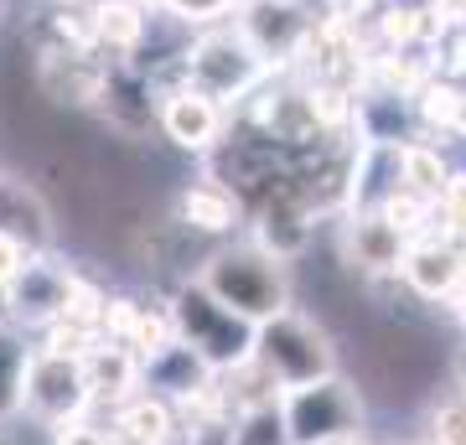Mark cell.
Instances as JSON below:
<instances>
[{
  "label": "cell",
  "mask_w": 466,
  "mask_h": 445,
  "mask_svg": "<svg viewBox=\"0 0 466 445\" xmlns=\"http://www.w3.org/2000/svg\"><path fill=\"white\" fill-rule=\"evenodd\" d=\"M171 331L213 373H233V368L254 363V337H259V327L244 321V316H233L202 280L177 290V300H171Z\"/></svg>",
  "instance_id": "cell-1"
},
{
  "label": "cell",
  "mask_w": 466,
  "mask_h": 445,
  "mask_svg": "<svg viewBox=\"0 0 466 445\" xmlns=\"http://www.w3.org/2000/svg\"><path fill=\"white\" fill-rule=\"evenodd\" d=\"M202 285L233 316H244L254 327H265L269 316H280L285 300H290L280 264L269 259V254H254V248H223V254H213L208 269H202Z\"/></svg>",
  "instance_id": "cell-2"
},
{
  "label": "cell",
  "mask_w": 466,
  "mask_h": 445,
  "mask_svg": "<svg viewBox=\"0 0 466 445\" xmlns=\"http://www.w3.org/2000/svg\"><path fill=\"white\" fill-rule=\"evenodd\" d=\"M254 363L265 368L280 389H306V383L332 379V342L317 321L296 311L269 316L254 337Z\"/></svg>",
  "instance_id": "cell-3"
},
{
  "label": "cell",
  "mask_w": 466,
  "mask_h": 445,
  "mask_svg": "<svg viewBox=\"0 0 466 445\" xmlns=\"http://www.w3.org/2000/svg\"><path fill=\"white\" fill-rule=\"evenodd\" d=\"M88 404H94V389H88L84 358H63V352L32 347L26 383H21V414L36 420L42 430H57L67 420H84Z\"/></svg>",
  "instance_id": "cell-4"
},
{
  "label": "cell",
  "mask_w": 466,
  "mask_h": 445,
  "mask_svg": "<svg viewBox=\"0 0 466 445\" xmlns=\"http://www.w3.org/2000/svg\"><path fill=\"white\" fill-rule=\"evenodd\" d=\"M280 414L285 430H290V445H321V440H348L363 420V404L342 379H321L306 383V389H290Z\"/></svg>",
  "instance_id": "cell-5"
},
{
  "label": "cell",
  "mask_w": 466,
  "mask_h": 445,
  "mask_svg": "<svg viewBox=\"0 0 466 445\" xmlns=\"http://www.w3.org/2000/svg\"><path fill=\"white\" fill-rule=\"evenodd\" d=\"M259 63L265 57L249 47L244 32H213L187 52L182 67H187V88H198L208 99H233V94H244L259 78Z\"/></svg>",
  "instance_id": "cell-6"
},
{
  "label": "cell",
  "mask_w": 466,
  "mask_h": 445,
  "mask_svg": "<svg viewBox=\"0 0 466 445\" xmlns=\"http://www.w3.org/2000/svg\"><path fill=\"white\" fill-rule=\"evenodd\" d=\"M67 280H73V269H67V264H57L52 254H32V264L11 280V290H0L5 316L42 331L47 321H57V311H63Z\"/></svg>",
  "instance_id": "cell-7"
},
{
  "label": "cell",
  "mask_w": 466,
  "mask_h": 445,
  "mask_svg": "<svg viewBox=\"0 0 466 445\" xmlns=\"http://www.w3.org/2000/svg\"><path fill=\"white\" fill-rule=\"evenodd\" d=\"M161 130H167L171 146L182 150H213V140L223 135V109H218V99L182 83V88H171L161 99Z\"/></svg>",
  "instance_id": "cell-8"
},
{
  "label": "cell",
  "mask_w": 466,
  "mask_h": 445,
  "mask_svg": "<svg viewBox=\"0 0 466 445\" xmlns=\"http://www.w3.org/2000/svg\"><path fill=\"white\" fill-rule=\"evenodd\" d=\"M0 233L21 238L32 254H52V244H57L47 202L36 197L26 182H16V177H0Z\"/></svg>",
  "instance_id": "cell-9"
},
{
  "label": "cell",
  "mask_w": 466,
  "mask_h": 445,
  "mask_svg": "<svg viewBox=\"0 0 466 445\" xmlns=\"http://www.w3.org/2000/svg\"><path fill=\"white\" fill-rule=\"evenodd\" d=\"M140 383H146L150 394H161V399H202L208 383H213V368L202 363L192 347L171 342V347H161L156 358L140 363Z\"/></svg>",
  "instance_id": "cell-10"
},
{
  "label": "cell",
  "mask_w": 466,
  "mask_h": 445,
  "mask_svg": "<svg viewBox=\"0 0 466 445\" xmlns=\"http://www.w3.org/2000/svg\"><path fill=\"white\" fill-rule=\"evenodd\" d=\"M84 373L94 399H109V404H125L130 389H140V358L125 342H109V337L94 342V352L84 358Z\"/></svg>",
  "instance_id": "cell-11"
},
{
  "label": "cell",
  "mask_w": 466,
  "mask_h": 445,
  "mask_svg": "<svg viewBox=\"0 0 466 445\" xmlns=\"http://www.w3.org/2000/svg\"><path fill=\"white\" fill-rule=\"evenodd\" d=\"M171 430H177L171 404L161 394H150V389L146 394H130L115 414V435H125V440H135V445H167Z\"/></svg>",
  "instance_id": "cell-12"
},
{
  "label": "cell",
  "mask_w": 466,
  "mask_h": 445,
  "mask_svg": "<svg viewBox=\"0 0 466 445\" xmlns=\"http://www.w3.org/2000/svg\"><path fill=\"white\" fill-rule=\"evenodd\" d=\"M182 223L198 233H228L238 223V197L218 182H198L182 192Z\"/></svg>",
  "instance_id": "cell-13"
},
{
  "label": "cell",
  "mask_w": 466,
  "mask_h": 445,
  "mask_svg": "<svg viewBox=\"0 0 466 445\" xmlns=\"http://www.w3.org/2000/svg\"><path fill=\"white\" fill-rule=\"evenodd\" d=\"M94 36L104 52H135L146 42V11L135 0H94Z\"/></svg>",
  "instance_id": "cell-14"
},
{
  "label": "cell",
  "mask_w": 466,
  "mask_h": 445,
  "mask_svg": "<svg viewBox=\"0 0 466 445\" xmlns=\"http://www.w3.org/2000/svg\"><path fill=\"white\" fill-rule=\"evenodd\" d=\"M238 32L249 36V47L259 52V57H275V52H285L290 42H296L300 21H296V11H290V5H275V0H254Z\"/></svg>",
  "instance_id": "cell-15"
},
{
  "label": "cell",
  "mask_w": 466,
  "mask_h": 445,
  "mask_svg": "<svg viewBox=\"0 0 466 445\" xmlns=\"http://www.w3.org/2000/svg\"><path fill=\"white\" fill-rule=\"evenodd\" d=\"M259 238H265L269 259H290L306 244V213H300L296 197H269L265 213H259Z\"/></svg>",
  "instance_id": "cell-16"
},
{
  "label": "cell",
  "mask_w": 466,
  "mask_h": 445,
  "mask_svg": "<svg viewBox=\"0 0 466 445\" xmlns=\"http://www.w3.org/2000/svg\"><path fill=\"white\" fill-rule=\"evenodd\" d=\"M26 363H32V347L16 327L0 321V420L21 414V383H26Z\"/></svg>",
  "instance_id": "cell-17"
},
{
  "label": "cell",
  "mask_w": 466,
  "mask_h": 445,
  "mask_svg": "<svg viewBox=\"0 0 466 445\" xmlns=\"http://www.w3.org/2000/svg\"><path fill=\"white\" fill-rule=\"evenodd\" d=\"M404 275H410V285H415L420 296H446L451 285L461 280V259L456 254H446V248H415L410 254V264H404Z\"/></svg>",
  "instance_id": "cell-18"
},
{
  "label": "cell",
  "mask_w": 466,
  "mask_h": 445,
  "mask_svg": "<svg viewBox=\"0 0 466 445\" xmlns=\"http://www.w3.org/2000/svg\"><path fill=\"white\" fill-rule=\"evenodd\" d=\"M358 264H368V269H389V264H400V228L383 223V217L358 223Z\"/></svg>",
  "instance_id": "cell-19"
},
{
  "label": "cell",
  "mask_w": 466,
  "mask_h": 445,
  "mask_svg": "<svg viewBox=\"0 0 466 445\" xmlns=\"http://www.w3.org/2000/svg\"><path fill=\"white\" fill-rule=\"evenodd\" d=\"M233 445H290L285 414L275 410V404H259V410H249L238 425H233Z\"/></svg>",
  "instance_id": "cell-20"
},
{
  "label": "cell",
  "mask_w": 466,
  "mask_h": 445,
  "mask_svg": "<svg viewBox=\"0 0 466 445\" xmlns=\"http://www.w3.org/2000/svg\"><path fill=\"white\" fill-rule=\"evenodd\" d=\"M404 177L420 187V192H441V161H435L431 150H404Z\"/></svg>",
  "instance_id": "cell-21"
},
{
  "label": "cell",
  "mask_w": 466,
  "mask_h": 445,
  "mask_svg": "<svg viewBox=\"0 0 466 445\" xmlns=\"http://www.w3.org/2000/svg\"><path fill=\"white\" fill-rule=\"evenodd\" d=\"M26 264H32V248L21 244V238H11V233H0V290H11V280Z\"/></svg>",
  "instance_id": "cell-22"
},
{
  "label": "cell",
  "mask_w": 466,
  "mask_h": 445,
  "mask_svg": "<svg viewBox=\"0 0 466 445\" xmlns=\"http://www.w3.org/2000/svg\"><path fill=\"white\" fill-rule=\"evenodd\" d=\"M52 445H109V435L84 414V420H67V425L52 430Z\"/></svg>",
  "instance_id": "cell-23"
},
{
  "label": "cell",
  "mask_w": 466,
  "mask_h": 445,
  "mask_svg": "<svg viewBox=\"0 0 466 445\" xmlns=\"http://www.w3.org/2000/svg\"><path fill=\"white\" fill-rule=\"evenodd\" d=\"M233 0H167V11L171 16H182V21H213L223 16Z\"/></svg>",
  "instance_id": "cell-24"
},
{
  "label": "cell",
  "mask_w": 466,
  "mask_h": 445,
  "mask_svg": "<svg viewBox=\"0 0 466 445\" xmlns=\"http://www.w3.org/2000/svg\"><path fill=\"white\" fill-rule=\"evenodd\" d=\"M187 445H233V425H223V420H198Z\"/></svg>",
  "instance_id": "cell-25"
},
{
  "label": "cell",
  "mask_w": 466,
  "mask_h": 445,
  "mask_svg": "<svg viewBox=\"0 0 466 445\" xmlns=\"http://www.w3.org/2000/svg\"><path fill=\"white\" fill-rule=\"evenodd\" d=\"M441 445H466V404L441 414Z\"/></svg>",
  "instance_id": "cell-26"
},
{
  "label": "cell",
  "mask_w": 466,
  "mask_h": 445,
  "mask_svg": "<svg viewBox=\"0 0 466 445\" xmlns=\"http://www.w3.org/2000/svg\"><path fill=\"white\" fill-rule=\"evenodd\" d=\"M446 207L456 223H466V177H456V182H446Z\"/></svg>",
  "instance_id": "cell-27"
},
{
  "label": "cell",
  "mask_w": 466,
  "mask_h": 445,
  "mask_svg": "<svg viewBox=\"0 0 466 445\" xmlns=\"http://www.w3.org/2000/svg\"><path fill=\"white\" fill-rule=\"evenodd\" d=\"M425 109H431L435 119H451V115H456V94H451V88H435V94H431V104H425Z\"/></svg>",
  "instance_id": "cell-28"
},
{
  "label": "cell",
  "mask_w": 466,
  "mask_h": 445,
  "mask_svg": "<svg viewBox=\"0 0 466 445\" xmlns=\"http://www.w3.org/2000/svg\"><path fill=\"white\" fill-rule=\"evenodd\" d=\"M410 32H415L410 11H394V16H389V36H410Z\"/></svg>",
  "instance_id": "cell-29"
},
{
  "label": "cell",
  "mask_w": 466,
  "mask_h": 445,
  "mask_svg": "<svg viewBox=\"0 0 466 445\" xmlns=\"http://www.w3.org/2000/svg\"><path fill=\"white\" fill-rule=\"evenodd\" d=\"M0 445H16V435H11L5 425H0Z\"/></svg>",
  "instance_id": "cell-30"
},
{
  "label": "cell",
  "mask_w": 466,
  "mask_h": 445,
  "mask_svg": "<svg viewBox=\"0 0 466 445\" xmlns=\"http://www.w3.org/2000/svg\"><path fill=\"white\" fill-rule=\"evenodd\" d=\"M321 445H352V435H348V440H321Z\"/></svg>",
  "instance_id": "cell-31"
}]
</instances>
